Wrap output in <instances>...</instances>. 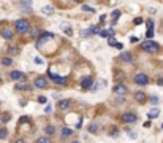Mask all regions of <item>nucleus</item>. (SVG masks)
Listing matches in <instances>:
<instances>
[{"instance_id": "45", "label": "nucleus", "mask_w": 163, "mask_h": 143, "mask_svg": "<svg viewBox=\"0 0 163 143\" xmlns=\"http://www.w3.org/2000/svg\"><path fill=\"white\" fill-rule=\"evenodd\" d=\"M16 143H25V141H24L22 138H19V140H16Z\"/></svg>"}, {"instance_id": "6", "label": "nucleus", "mask_w": 163, "mask_h": 143, "mask_svg": "<svg viewBox=\"0 0 163 143\" xmlns=\"http://www.w3.org/2000/svg\"><path fill=\"white\" fill-rule=\"evenodd\" d=\"M122 121L124 122H136L138 121V116L135 113H124L122 114Z\"/></svg>"}, {"instance_id": "34", "label": "nucleus", "mask_w": 163, "mask_h": 143, "mask_svg": "<svg viewBox=\"0 0 163 143\" xmlns=\"http://www.w3.org/2000/svg\"><path fill=\"white\" fill-rule=\"evenodd\" d=\"M147 30H154V21H147Z\"/></svg>"}, {"instance_id": "7", "label": "nucleus", "mask_w": 163, "mask_h": 143, "mask_svg": "<svg viewBox=\"0 0 163 143\" xmlns=\"http://www.w3.org/2000/svg\"><path fill=\"white\" fill-rule=\"evenodd\" d=\"M49 78H51L52 81H56V83H60V84H65V83H67V78H65V76H57L56 73H52V72H49Z\"/></svg>"}, {"instance_id": "47", "label": "nucleus", "mask_w": 163, "mask_h": 143, "mask_svg": "<svg viewBox=\"0 0 163 143\" xmlns=\"http://www.w3.org/2000/svg\"><path fill=\"white\" fill-rule=\"evenodd\" d=\"M161 129H163V124H161Z\"/></svg>"}, {"instance_id": "31", "label": "nucleus", "mask_w": 163, "mask_h": 143, "mask_svg": "<svg viewBox=\"0 0 163 143\" xmlns=\"http://www.w3.org/2000/svg\"><path fill=\"white\" fill-rule=\"evenodd\" d=\"M108 45H109V46H116V45H117V41L111 37V38H108Z\"/></svg>"}, {"instance_id": "46", "label": "nucleus", "mask_w": 163, "mask_h": 143, "mask_svg": "<svg viewBox=\"0 0 163 143\" xmlns=\"http://www.w3.org/2000/svg\"><path fill=\"white\" fill-rule=\"evenodd\" d=\"M73 143H79V141H73Z\"/></svg>"}, {"instance_id": "2", "label": "nucleus", "mask_w": 163, "mask_h": 143, "mask_svg": "<svg viewBox=\"0 0 163 143\" xmlns=\"http://www.w3.org/2000/svg\"><path fill=\"white\" fill-rule=\"evenodd\" d=\"M14 29L19 33H25L27 30H29V21H27V19H17V21L14 22Z\"/></svg>"}, {"instance_id": "15", "label": "nucleus", "mask_w": 163, "mask_h": 143, "mask_svg": "<svg viewBox=\"0 0 163 143\" xmlns=\"http://www.w3.org/2000/svg\"><path fill=\"white\" fill-rule=\"evenodd\" d=\"M158 114H160V111H158L157 108H152V110L147 113V118H149V121H150V119H155V118L158 116Z\"/></svg>"}, {"instance_id": "25", "label": "nucleus", "mask_w": 163, "mask_h": 143, "mask_svg": "<svg viewBox=\"0 0 163 143\" xmlns=\"http://www.w3.org/2000/svg\"><path fill=\"white\" fill-rule=\"evenodd\" d=\"M6 135H8V130H6L5 127H0V140L6 138Z\"/></svg>"}, {"instance_id": "26", "label": "nucleus", "mask_w": 163, "mask_h": 143, "mask_svg": "<svg viewBox=\"0 0 163 143\" xmlns=\"http://www.w3.org/2000/svg\"><path fill=\"white\" fill-rule=\"evenodd\" d=\"M2 64H3V65H6V67H8V65H11V64H13L11 57H3V59H2Z\"/></svg>"}, {"instance_id": "1", "label": "nucleus", "mask_w": 163, "mask_h": 143, "mask_svg": "<svg viewBox=\"0 0 163 143\" xmlns=\"http://www.w3.org/2000/svg\"><path fill=\"white\" fill-rule=\"evenodd\" d=\"M141 49L146 51V53H157L160 49V46H158V43L152 41V40H146V41L141 45Z\"/></svg>"}, {"instance_id": "9", "label": "nucleus", "mask_w": 163, "mask_h": 143, "mask_svg": "<svg viewBox=\"0 0 163 143\" xmlns=\"http://www.w3.org/2000/svg\"><path fill=\"white\" fill-rule=\"evenodd\" d=\"M103 86H106V81L105 80H100V81H97L95 84H92V92H97V91H100V89H103Z\"/></svg>"}, {"instance_id": "16", "label": "nucleus", "mask_w": 163, "mask_h": 143, "mask_svg": "<svg viewBox=\"0 0 163 143\" xmlns=\"http://www.w3.org/2000/svg\"><path fill=\"white\" fill-rule=\"evenodd\" d=\"M16 89H17V91H30L32 88H30L29 84H25V83H17V84H16Z\"/></svg>"}, {"instance_id": "22", "label": "nucleus", "mask_w": 163, "mask_h": 143, "mask_svg": "<svg viewBox=\"0 0 163 143\" xmlns=\"http://www.w3.org/2000/svg\"><path fill=\"white\" fill-rule=\"evenodd\" d=\"M21 6L24 10H27V13H30V10H32V3L30 2H21Z\"/></svg>"}, {"instance_id": "35", "label": "nucleus", "mask_w": 163, "mask_h": 143, "mask_svg": "<svg viewBox=\"0 0 163 143\" xmlns=\"http://www.w3.org/2000/svg\"><path fill=\"white\" fill-rule=\"evenodd\" d=\"M32 35H33L35 38H38V35H40V30H38V29H33V30H32Z\"/></svg>"}, {"instance_id": "36", "label": "nucleus", "mask_w": 163, "mask_h": 143, "mask_svg": "<svg viewBox=\"0 0 163 143\" xmlns=\"http://www.w3.org/2000/svg\"><path fill=\"white\" fill-rule=\"evenodd\" d=\"M146 37H147V40H150V38L154 37V30H147L146 32Z\"/></svg>"}, {"instance_id": "11", "label": "nucleus", "mask_w": 163, "mask_h": 143, "mask_svg": "<svg viewBox=\"0 0 163 143\" xmlns=\"http://www.w3.org/2000/svg\"><path fill=\"white\" fill-rule=\"evenodd\" d=\"M125 92H127V88L124 84H117L114 88V94L116 95H125Z\"/></svg>"}, {"instance_id": "39", "label": "nucleus", "mask_w": 163, "mask_h": 143, "mask_svg": "<svg viewBox=\"0 0 163 143\" xmlns=\"http://www.w3.org/2000/svg\"><path fill=\"white\" fill-rule=\"evenodd\" d=\"M19 122H21V124H24V122H29V118H25V116H24V118H21V119H19Z\"/></svg>"}, {"instance_id": "13", "label": "nucleus", "mask_w": 163, "mask_h": 143, "mask_svg": "<svg viewBox=\"0 0 163 143\" xmlns=\"http://www.w3.org/2000/svg\"><path fill=\"white\" fill-rule=\"evenodd\" d=\"M135 99H136L138 102H141V103H142V102H146L147 95L144 94V92H141V91H139V92H135Z\"/></svg>"}, {"instance_id": "37", "label": "nucleus", "mask_w": 163, "mask_h": 143, "mask_svg": "<svg viewBox=\"0 0 163 143\" xmlns=\"http://www.w3.org/2000/svg\"><path fill=\"white\" fill-rule=\"evenodd\" d=\"M150 103H152V105H157V103H158V99L155 97V95H154V97H150Z\"/></svg>"}, {"instance_id": "27", "label": "nucleus", "mask_w": 163, "mask_h": 143, "mask_svg": "<svg viewBox=\"0 0 163 143\" xmlns=\"http://www.w3.org/2000/svg\"><path fill=\"white\" fill-rule=\"evenodd\" d=\"M35 143H51V140L48 138V137H40L37 141H35Z\"/></svg>"}, {"instance_id": "5", "label": "nucleus", "mask_w": 163, "mask_h": 143, "mask_svg": "<svg viewBox=\"0 0 163 143\" xmlns=\"http://www.w3.org/2000/svg\"><path fill=\"white\" fill-rule=\"evenodd\" d=\"M33 84H35V88H38V89H46V88H48V83H46V80H44L43 76H38V78H35Z\"/></svg>"}, {"instance_id": "12", "label": "nucleus", "mask_w": 163, "mask_h": 143, "mask_svg": "<svg viewBox=\"0 0 163 143\" xmlns=\"http://www.w3.org/2000/svg\"><path fill=\"white\" fill-rule=\"evenodd\" d=\"M120 59H122L124 62H133V56H131L128 51H124V53L120 54Z\"/></svg>"}, {"instance_id": "23", "label": "nucleus", "mask_w": 163, "mask_h": 143, "mask_svg": "<svg viewBox=\"0 0 163 143\" xmlns=\"http://www.w3.org/2000/svg\"><path fill=\"white\" fill-rule=\"evenodd\" d=\"M120 16V11L119 10H116V11H113V14H111V19H113V24H116V21H117V18Z\"/></svg>"}, {"instance_id": "29", "label": "nucleus", "mask_w": 163, "mask_h": 143, "mask_svg": "<svg viewBox=\"0 0 163 143\" xmlns=\"http://www.w3.org/2000/svg\"><path fill=\"white\" fill-rule=\"evenodd\" d=\"M33 62L37 64V65H43V64H44L43 59H41V57H38V56H37V57H33Z\"/></svg>"}, {"instance_id": "8", "label": "nucleus", "mask_w": 163, "mask_h": 143, "mask_svg": "<svg viewBox=\"0 0 163 143\" xmlns=\"http://www.w3.org/2000/svg\"><path fill=\"white\" fill-rule=\"evenodd\" d=\"M10 78L14 80V81H17V80H24V73L19 72V70H13V72L10 73Z\"/></svg>"}, {"instance_id": "24", "label": "nucleus", "mask_w": 163, "mask_h": 143, "mask_svg": "<svg viewBox=\"0 0 163 143\" xmlns=\"http://www.w3.org/2000/svg\"><path fill=\"white\" fill-rule=\"evenodd\" d=\"M44 132H46L48 135H54L56 129H54V126H46V127H44Z\"/></svg>"}, {"instance_id": "17", "label": "nucleus", "mask_w": 163, "mask_h": 143, "mask_svg": "<svg viewBox=\"0 0 163 143\" xmlns=\"http://www.w3.org/2000/svg\"><path fill=\"white\" fill-rule=\"evenodd\" d=\"M2 37L5 38V40H11V38H13V30H10V29H5V30L2 32Z\"/></svg>"}, {"instance_id": "44", "label": "nucleus", "mask_w": 163, "mask_h": 143, "mask_svg": "<svg viewBox=\"0 0 163 143\" xmlns=\"http://www.w3.org/2000/svg\"><path fill=\"white\" fill-rule=\"evenodd\" d=\"M144 127H150V121H146V122H144Z\"/></svg>"}, {"instance_id": "43", "label": "nucleus", "mask_w": 163, "mask_h": 143, "mask_svg": "<svg viewBox=\"0 0 163 143\" xmlns=\"http://www.w3.org/2000/svg\"><path fill=\"white\" fill-rule=\"evenodd\" d=\"M157 84L161 86V84H163V78H158V80H157Z\"/></svg>"}, {"instance_id": "40", "label": "nucleus", "mask_w": 163, "mask_h": 143, "mask_svg": "<svg viewBox=\"0 0 163 143\" xmlns=\"http://www.w3.org/2000/svg\"><path fill=\"white\" fill-rule=\"evenodd\" d=\"M76 127H78V129H81V127H83V119H79V121H78V124H76Z\"/></svg>"}, {"instance_id": "14", "label": "nucleus", "mask_w": 163, "mask_h": 143, "mask_svg": "<svg viewBox=\"0 0 163 143\" xmlns=\"http://www.w3.org/2000/svg\"><path fill=\"white\" fill-rule=\"evenodd\" d=\"M81 86H83V89H89V88H92V78H90V76H87L86 80H83Z\"/></svg>"}, {"instance_id": "30", "label": "nucleus", "mask_w": 163, "mask_h": 143, "mask_svg": "<svg viewBox=\"0 0 163 143\" xmlns=\"http://www.w3.org/2000/svg\"><path fill=\"white\" fill-rule=\"evenodd\" d=\"M83 10L84 11H89V13H95V10L92 6H87V5H83Z\"/></svg>"}, {"instance_id": "20", "label": "nucleus", "mask_w": 163, "mask_h": 143, "mask_svg": "<svg viewBox=\"0 0 163 143\" xmlns=\"http://www.w3.org/2000/svg\"><path fill=\"white\" fill-rule=\"evenodd\" d=\"M60 133H62V137H68V135H71V133H73V130L68 129V127H63V129L60 130Z\"/></svg>"}, {"instance_id": "21", "label": "nucleus", "mask_w": 163, "mask_h": 143, "mask_svg": "<svg viewBox=\"0 0 163 143\" xmlns=\"http://www.w3.org/2000/svg\"><path fill=\"white\" fill-rule=\"evenodd\" d=\"M109 35H114V30L111 29V30H101L100 32V37H103V38H108Z\"/></svg>"}, {"instance_id": "33", "label": "nucleus", "mask_w": 163, "mask_h": 143, "mask_svg": "<svg viewBox=\"0 0 163 143\" xmlns=\"http://www.w3.org/2000/svg\"><path fill=\"white\" fill-rule=\"evenodd\" d=\"M38 102H40V103H46V102H48V99L44 97V95H40V97H38Z\"/></svg>"}, {"instance_id": "18", "label": "nucleus", "mask_w": 163, "mask_h": 143, "mask_svg": "<svg viewBox=\"0 0 163 143\" xmlns=\"http://www.w3.org/2000/svg\"><path fill=\"white\" fill-rule=\"evenodd\" d=\"M43 14H48V16H51V14H54V8L52 6H43Z\"/></svg>"}, {"instance_id": "28", "label": "nucleus", "mask_w": 163, "mask_h": 143, "mask_svg": "<svg viewBox=\"0 0 163 143\" xmlns=\"http://www.w3.org/2000/svg\"><path fill=\"white\" fill-rule=\"evenodd\" d=\"M92 35V30L90 29H86V30H81V37H90Z\"/></svg>"}, {"instance_id": "32", "label": "nucleus", "mask_w": 163, "mask_h": 143, "mask_svg": "<svg viewBox=\"0 0 163 143\" xmlns=\"http://www.w3.org/2000/svg\"><path fill=\"white\" fill-rule=\"evenodd\" d=\"M127 133H128V135H130L131 138H136V137H138V133L135 132V130H127Z\"/></svg>"}, {"instance_id": "42", "label": "nucleus", "mask_w": 163, "mask_h": 143, "mask_svg": "<svg viewBox=\"0 0 163 143\" xmlns=\"http://www.w3.org/2000/svg\"><path fill=\"white\" fill-rule=\"evenodd\" d=\"M130 41H131V43H136V41H138V37H131Z\"/></svg>"}, {"instance_id": "19", "label": "nucleus", "mask_w": 163, "mask_h": 143, "mask_svg": "<svg viewBox=\"0 0 163 143\" xmlns=\"http://www.w3.org/2000/svg\"><path fill=\"white\" fill-rule=\"evenodd\" d=\"M98 130H100V126H98V124H95V122H92L89 126V132H92V133H97Z\"/></svg>"}, {"instance_id": "10", "label": "nucleus", "mask_w": 163, "mask_h": 143, "mask_svg": "<svg viewBox=\"0 0 163 143\" xmlns=\"http://www.w3.org/2000/svg\"><path fill=\"white\" fill-rule=\"evenodd\" d=\"M70 105H71V102H70L68 99H65V100H59L57 108H59V110H68V108H70Z\"/></svg>"}, {"instance_id": "41", "label": "nucleus", "mask_w": 163, "mask_h": 143, "mask_svg": "<svg viewBox=\"0 0 163 143\" xmlns=\"http://www.w3.org/2000/svg\"><path fill=\"white\" fill-rule=\"evenodd\" d=\"M142 22V18H136L135 19V24H141Z\"/></svg>"}, {"instance_id": "4", "label": "nucleus", "mask_w": 163, "mask_h": 143, "mask_svg": "<svg viewBox=\"0 0 163 143\" xmlns=\"http://www.w3.org/2000/svg\"><path fill=\"white\" fill-rule=\"evenodd\" d=\"M135 83L144 86V84H147V83H149V76H147L146 73H138L136 76H135Z\"/></svg>"}, {"instance_id": "3", "label": "nucleus", "mask_w": 163, "mask_h": 143, "mask_svg": "<svg viewBox=\"0 0 163 143\" xmlns=\"http://www.w3.org/2000/svg\"><path fill=\"white\" fill-rule=\"evenodd\" d=\"M49 40H54V33H52V32H44V33H41V37L37 38V48H41L44 41H49Z\"/></svg>"}, {"instance_id": "38", "label": "nucleus", "mask_w": 163, "mask_h": 143, "mask_svg": "<svg viewBox=\"0 0 163 143\" xmlns=\"http://www.w3.org/2000/svg\"><path fill=\"white\" fill-rule=\"evenodd\" d=\"M52 111V107L51 105H46V107H44V113H51Z\"/></svg>"}]
</instances>
